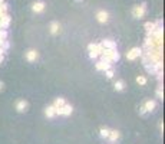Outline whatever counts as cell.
Masks as SVG:
<instances>
[{
  "label": "cell",
  "mask_w": 165,
  "mask_h": 144,
  "mask_svg": "<svg viewBox=\"0 0 165 144\" xmlns=\"http://www.w3.org/2000/svg\"><path fill=\"white\" fill-rule=\"evenodd\" d=\"M146 13V3H142L139 6H135L134 9H132V14H134V17L135 19H141L144 17Z\"/></svg>",
  "instance_id": "obj_1"
},
{
  "label": "cell",
  "mask_w": 165,
  "mask_h": 144,
  "mask_svg": "<svg viewBox=\"0 0 165 144\" xmlns=\"http://www.w3.org/2000/svg\"><path fill=\"white\" fill-rule=\"evenodd\" d=\"M72 111H73V108H72V105H68V104H63L62 107H59V108H56V115H71Z\"/></svg>",
  "instance_id": "obj_2"
},
{
  "label": "cell",
  "mask_w": 165,
  "mask_h": 144,
  "mask_svg": "<svg viewBox=\"0 0 165 144\" xmlns=\"http://www.w3.org/2000/svg\"><path fill=\"white\" fill-rule=\"evenodd\" d=\"M142 55V49L139 48H132L129 52L127 53V58L129 59V61H135L137 58H139Z\"/></svg>",
  "instance_id": "obj_3"
},
{
  "label": "cell",
  "mask_w": 165,
  "mask_h": 144,
  "mask_svg": "<svg viewBox=\"0 0 165 144\" xmlns=\"http://www.w3.org/2000/svg\"><path fill=\"white\" fill-rule=\"evenodd\" d=\"M45 7H46V5H45V2H42V0L35 2V3L32 5V10L35 12V13H42L43 10H45Z\"/></svg>",
  "instance_id": "obj_4"
},
{
  "label": "cell",
  "mask_w": 165,
  "mask_h": 144,
  "mask_svg": "<svg viewBox=\"0 0 165 144\" xmlns=\"http://www.w3.org/2000/svg\"><path fill=\"white\" fill-rule=\"evenodd\" d=\"M96 19H98L99 23H106L109 20V13L105 12V10H99L98 13H96Z\"/></svg>",
  "instance_id": "obj_5"
},
{
  "label": "cell",
  "mask_w": 165,
  "mask_h": 144,
  "mask_svg": "<svg viewBox=\"0 0 165 144\" xmlns=\"http://www.w3.org/2000/svg\"><path fill=\"white\" fill-rule=\"evenodd\" d=\"M28 107H29L28 101H26V100H20V101H17V104H16V110L19 111V112H24V111L28 110Z\"/></svg>",
  "instance_id": "obj_6"
},
{
  "label": "cell",
  "mask_w": 165,
  "mask_h": 144,
  "mask_svg": "<svg viewBox=\"0 0 165 144\" xmlns=\"http://www.w3.org/2000/svg\"><path fill=\"white\" fill-rule=\"evenodd\" d=\"M111 65H112L111 62H106V61H102V59H101V61L96 63V69H98V71H106V69L111 68Z\"/></svg>",
  "instance_id": "obj_7"
},
{
  "label": "cell",
  "mask_w": 165,
  "mask_h": 144,
  "mask_svg": "<svg viewBox=\"0 0 165 144\" xmlns=\"http://www.w3.org/2000/svg\"><path fill=\"white\" fill-rule=\"evenodd\" d=\"M38 52H36V51H35V49H30V51H28V52H26V59H28L29 62H35V61H36V59H38Z\"/></svg>",
  "instance_id": "obj_8"
},
{
  "label": "cell",
  "mask_w": 165,
  "mask_h": 144,
  "mask_svg": "<svg viewBox=\"0 0 165 144\" xmlns=\"http://www.w3.org/2000/svg\"><path fill=\"white\" fill-rule=\"evenodd\" d=\"M145 110H146V112H152V111L155 110V107H156V102L154 100H149V101H146L145 102Z\"/></svg>",
  "instance_id": "obj_9"
},
{
  "label": "cell",
  "mask_w": 165,
  "mask_h": 144,
  "mask_svg": "<svg viewBox=\"0 0 165 144\" xmlns=\"http://www.w3.org/2000/svg\"><path fill=\"white\" fill-rule=\"evenodd\" d=\"M108 138H109V141H112V143L118 141L119 140V131H116V130H111V131H109Z\"/></svg>",
  "instance_id": "obj_10"
},
{
  "label": "cell",
  "mask_w": 165,
  "mask_h": 144,
  "mask_svg": "<svg viewBox=\"0 0 165 144\" xmlns=\"http://www.w3.org/2000/svg\"><path fill=\"white\" fill-rule=\"evenodd\" d=\"M45 114H46V117L47 118H53L55 115H56V108L53 105H50V107H47L46 110H45Z\"/></svg>",
  "instance_id": "obj_11"
},
{
  "label": "cell",
  "mask_w": 165,
  "mask_h": 144,
  "mask_svg": "<svg viewBox=\"0 0 165 144\" xmlns=\"http://www.w3.org/2000/svg\"><path fill=\"white\" fill-rule=\"evenodd\" d=\"M101 45L105 49H116V43L112 40H104V42H101Z\"/></svg>",
  "instance_id": "obj_12"
},
{
  "label": "cell",
  "mask_w": 165,
  "mask_h": 144,
  "mask_svg": "<svg viewBox=\"0 0 165 144\" xmlns=\"http://www.w3.org/2000/svg\"><path fill=\"white\" fill-rule=\"evenodd\" d=\"M59 28H61V26H59L57 22H52V23H50V33L56 35L57 32H59Z\"/></svg>",
  "instance_id": "obj_13"
},
{
  "label": "cell",
  "mask_w": 165,
  "mask_h": 144,
  "mask_svg": "<svg viewBox=\"0 0 165 144\" xmlns=\"http://www.w3.org/2000/svg\"><path fill=\"white\" fill-rule=\"evenodd\" d=\"M123 89H125V82L123 81L115 82V91H123Z\"/></svg>",
  "instance_id": "obj_14"
},
{
  "label": "cell",
  "mask_w": 165,
  "mask_h": 144,
  "mask_svg": "<svg viewBox=\"0 0 165 144\" xmlns=\"http://www.w3.org/2000/svg\"><path fill=\"white\" fill-rule=\"evenodd\" d=\"M109 131H111L109 128H105V127H102V128H101V137H102V138H108Z\"/></svg>",
  "instance_id": "obj_15"
},
{
  "label": "cell",
  "mask_w": 165,
  "mask_h": 144,
  "mask_svg": "<svg viewBox=\"0 0 165 144\" xmlns=\"http://www.w3.org/2000/svg\"><path fill=\"white\" fill-rule=\"evenodd\" d=\"M63 104H66L63 98H56V101H55V104H53V107H55V108H59V107H62Z\"/></svg>",
  "instance_id": "obj_16"
},
{
  "label": "cell",
  "mask_w": 165,
  "mask_h": 144,
  "mask_svg": "<svg viewBox=\"0 0 165 144\" xmlns=\"http://www.w3.org/2000/svg\"><path fill=\"white\" fill-rule=\"evenodd\" d=\"M137 84H139V85H145V84H146V78L144 77V75L137 77Z\"/></svg>",
  "instance_id": "obj_17"
},
{
  "label": "cell",
  "mask_w": 165,
  "mask_h": 144,
  "mask_svg": "<svg viewBox=\"0 0 165 144\" xmlns=\"http://www.w3.org/2000/svg\"><path fill=\"white\" fill-rule=\"evenodd\" d=\"M105 75H106V78H109V79H111V78L113 77V71H111V69H106V71H105Z\"/></svg>",
  "instance_id": "obj_18"
},
{
  "label": "cell",
  "mask_w": 165,
  "mask_h": 144,
  "mask_svg": "<svg viewBox=\"0 0 165 144\" xmlns=\"http://www.w3.org/2000/svg\"><path fill=\"white\" fill-rule=\"evenodd\" d=\"M139 114H141V115H145V114H146L145 107H141V108H139Z\"/></svg>",
  "instance_id": "obj_19"
},
{
  "label": "cell",
  "mask_w": 165,
  "mask_h": 144,
  "mask_svg": "<svg viewBox=\"0 0 165 144\" xmlns=\"http://www.w3.org/2000/svg\"><path fill=\"white\" fill-rule=\"evenodd\" d=\"M3 89H5V84H3V82L0 81V92L3 91Z\"/></svg>",
  "instance_id": "obj_20"
},
{
  "label": "cell",
  "mask_w": 165,
  "mask_h": 144,
  "mask_svg": "<svg viewBox=\"0 0 165 144\" xmlns=\"http://www.w3.org/2000/svg\"><path fill=\"white\" fill-rule=\"evenodd\" d=\"M75 2H78V3H80V2H82V0H75Z\"/></svg>",
  "instance_id": "obj_21"
}]
</instances>
